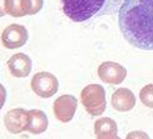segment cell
Here are the masks:
<instances>
[{
	"label": "cell",
	"mask_w": 153,
	"mask_h": 139,
	"mask_svg": "<svg viewBox=\"0 0 153 139\" xmlns=\"http://www.w3.org/2000/svg\"><path fill=\"white\" fill-rule=\"evenodd\" d=\"M76 108H78V100L71 94L60 95L53 104L54 115L62 123L71 122L76 112Z\"/></svg>",
	"instance_id": "5b68a950"
},
{
	"label": "cell",
	"mask_w": 153,
	"mask_h": 139,
	"mask_svg": "<svg viewBox=\"0 0 153 139\" xmlns=\"http://www.w3.org/2000/svg\"><path fill=\"white\" fill-rule=\"evenodd\" d=\"M118 24L127 43L153 50V0H124L118 11Z\"/></svg>",
	"instance_id": "6da1fadb"
},
{
	"label": "cell",
	"mask_w": 153,
	"mask_h": 139,
	"mask_svg": "<svg viewBox=\"0 0 153 139\" xmlns=\"http://www.w3.org/2000/svg\"><path fill=\"white\" fill-rule=\"evenodd\" d=\"M48 128V118L45 113L38 109L29 110V123H28V132L31 134H40L44 133Z\"/></svg>",
	"instance_id": "7c38bea8"
},
{
	"label": "cell",
	"mask_w": 153,
	"mask_h": 139,
	"mask_svg": "<svg viewBox=\"0 0 153 139\" xmlns=\"http://www.w3.org/2000/svg\"><path fill=\"white\" fill-rule=\"evenodd\" d=\"M28 30L19 24L8 25L1 34V44L6 49H18L28 41Z\"/></svg>",
	"instance_id": "8992f818"
},
{
	"label": "cell",
	"mask_w": 153,
	"mask_h": 139,
	"mask_svg": "<svg viewBox=\"0 0 153 139\" xmlns=\"http://www.w3.org/2000/svg\"><path fill=\"white\" fill-rule=\"evenodd\" d=\"M80 102L88 114L98 117L103 114L107 106L105 90L99 84H89L80 93Z\"/></svg>",
	"instance_id": "3957f363"
},
{
	"label": "cell",
	"mask_w": 153,
	"mask_h": 139,
	"mask_svg": "<svg viewBox=\"0 0 153 139\" xmlns=\"http://www.w3.org/2000/svg\"><path fill=\"white\" fill-rule=\"evenodd\" d=\"M94 134L98 139L118 138L117 124L112 118H99L94 123Z\"/></svg>",
	"instance_id": "8fae6325"
},
{
	"label": "cell",
	"mask_w": 153,
	"mask_h": 139,
	"mask_svg": "<svg viewBox=\"0 0 153 139\" xmlns=\"http://www.w3.org/2000/svg\"><path fill=\"white\" fill-rule=\"evenodd\" d=\"M112 106L118 112H129L136 106V97L132 90L119 88L112 94Z\"/></svg>",
	"instance_id": "30bf717a"
},
{
	"label": "cell",
	"mask_w": 153,
	"mask_h": 139,
	"mask_svg": "<svg viewBox=\"0 0 153 139\" xmlns=\"http://www.w3.org/2000/svg\"><path fill=\"white\" fill-rule=\"evenodd\" d=\"M8 68L13 77L25 78L31 72V59L27 54L18 53L8 60Z\"/></svg>",
	"instance_id": "9c48e42d"
},
{
	"label": "cell",
	"mask_w": 153,
	"mask_h": 139,
	"mask_svg": "<svg viewBox=\"0 0 153 139\" xmlns=\"http://www.w3.org/2000/svg\"><path fill=\"white\" fill-rule=\"evenodd\" d=\"M31 90L40 98H50L58 92L59 81L49 72H40L36 73L31 78Z\"/></svg>",
	"instance_id": "277c9868"
},
{
	"label": "cell",
	"mask_w": 153,
	"mask_h": 139,
	"mask_svg": "<svg viewBox=\"0 0 153 139\" xmlns=\"http://www.w3.org/2000/svg\"><path fill=\"white\" fill-rule=\"evenodd\" d=\"M64 14L75 23L119 11L124 0H60Z\"/></svg>",
	"instance_id": "7a4b0ae2"
},
{
	"label": "cell",
	"mask_w": 153,
	"mask_h": 139,
	"mask_svg": "<svg viewBox=\"0 0 153 139\" xmlns=\"http://www.w3.org/2000/svg\"><path fill=\"white\" fill-rule=\"evenodd\" d=\"M29 112L23 108L11 109L4 117V124L6 130L11 134H19L24 130H28Z\"/></svg>",
	"instance_id": "ba28073f"
},
{
	"label": "cell",
	"mask_w": 153,
	"mask_h": 139,
	"mask_svg": "<svg viewBox=\"0 0 153 139\" xmlns=\"http://www.w3.org/2000/svg\"><path fill=\"white\" fill-rule=\"evenodd\" d=\"M11 15L14 18L24 16L22 0H1V15Z\"/></svg>",
	"instance_id": "4fadbf2b"
},
{
	"label": "cell",
	"mask_w": 153,
	"mask_h": 139,
	"mask_svg": "<svg viewBox=\"0 0 153 139\" xmlns=\"http://www.w3.org/2000/svg\"><path fill=\"white\" fill-rule=\"evenodd\" d=\"M139 100L143 105L153 108V84H147L139 92Z\"/></svg>",
	"instance_id": "9a60e30c"
},
{
	"label": "cell",
	"mask_w": 153,
	"mask_h": 139,
	"mask_svg": "<svg viewBox=\"0 0 153 139\" xmlns=\"http://www.w3.org/2000/svg\"><path fill=\"white\" fill-rule=\"evenodd\" d=\"M98 77L107 84L117 85L124 81L127 70L123 65L114 61H104L98 67Z\"/></svg>",
	"instance_id": "52a82bcc"
},
{
	"label": "cell",
	"mask_w": 153,
	"mask_h": 139,
	"mask_svg": "<svg viewBox=\"0 0 153 139\" xmlns=\"http://www.w3.org/2000/svg\"><path fill=\"white\" fill-rule=\"evenodd\" d=\"M22 8L25 15H34L43 8V0H22Z\"/></svg>",
	"instance_id": "5bb4252c"
}]
</instances>
